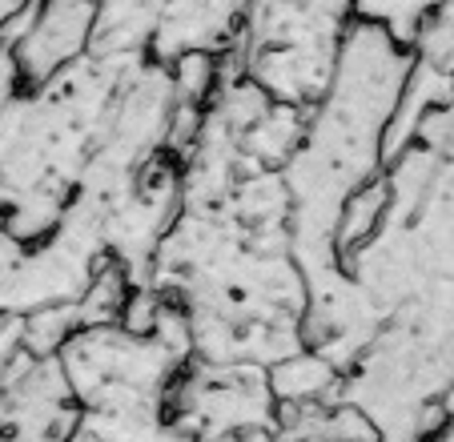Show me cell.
I'll use <instances>...</instances> for the list:
<instances>
[{
    "label": "cell",
    "mask_w": 454,
    "mask_h": 442,
    "mask_svg": "<svg viewBox=\"0 0 454 442\" xmlns=\"http://www.w3.org/2000/svg\"><path fill=\"white\" fill-rule=\"evenodd\" d=\"M20 246H25V241L17 238V230H12V225H0V273L20 257Z\"/></svg>",
    "instance_id": "6da1fadb"
},
{
    "label": "cell",
    "mask_w": 454,
    "mask_h": 442,
    "mask_svg": "<svg viewBox=\"0 0 454 442\" xmlns=\"http://www.w3.org/2000/svg\"><path fill=\"white\" fill-rule=\"evenodd\" d=\"M36 0H0V33L12 25V20H20L28 9H33Z\"/></svg>",
    "instance_id": "7a4b0ae2"
}]
</instances>
